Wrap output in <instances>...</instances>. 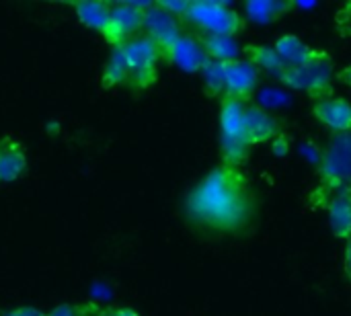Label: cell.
<instances>
[{
	"label": "cell",
	"mask_w": 351,
	"mask_h": 316,
	"mask_svg": "<svg viewBox=\"0 0 351 316\" xmlns=\"http://www.w3.org/2000/svg\"><path fill=\"white\" fill-rule=\"evenodd\" d=\"M335 78H337L341 84H346V86H350L351 88V64L343 66L341 70H337V72H335Z\"/></svg>",
	"instance_id": "cell-25"
},
{
	"label": "cell",
	"mask_w": 351,
	"mask_h": 316,
	"mask_svg": "<svg viewBox=\"0 0 351 316\" xmlns=\"http://www.w3.org/2000/svg\"><path fill=\"white\" fill-rule=\"evenodd\" d=\"M325 210L333 236L348 243L351 239V185L333 191L325 204Z\"/></svg>",
	"instance_id": "cell-13"
},
{
	"label": "cell",
	"mask_w": 351,
	"mask_h": 316,
	"mask_svg": "<svg viewBox=\"0 0 351 316\" xmlns=\"http://www.w3.org/2000/svg\"><path fill=\"white\" fill-rule=\"evenodd\" d=\"M101 306L86 302V304H60L51 308L47 316H99Z\"/></svg>",
	"instance_id": "cell-21"
},
{
	"label": "cell",
	"mask_w": 351,
	"mask_h": 316,
	"mask_svg": "<svg viewBox=\"0 0 351 316\" xmlns=\"http://www.w3.org/2000/svg\"><path fill=\"white\" fill-rule=\"evenodd\" d=\"M74 12L82 25H86L93 31H99L101 35L105 33L111 16V2H99V0H86V2H76Z\"/></svg>",
	"instance_id": "cell-18"
},
{
	"label": "cell",
	"mask_w": 351,
	"mask_h": 316,
	"mask_svg": "<svg viewBox=\"0 0 351 316\" xmlns=\"http://www.w3.org/2000/svg\"><path fill=\"white\" fill-rule=\"evenodd\" d=\"M249 103H243L234 97L220 99L218 123H220V156L228 167L241 169L249 158V144L245 140V111Z\"/></svg>",
	"instance_id": "cell-3"
},
{
	"label": "cell",
	"mask_w": 351,
	"mask_h": 316,
	"mask_svg": "<svg viewBox=\"0 0 351 316\" xmlns=\"http://www.w3.org/2000/svg\"><path fill=\"white\" fill-rule=\"evenodd\" d=\"M245 60H249L259 72H267L274 78H282L286 72V64L284 60L278 56V51L274 49V45H265V43H251L243 47Z\"/></svg>",
	"instance_id": "cell-15"
},
{
	"label": "cell",
	"mask_w": 351,
	"mask_h": 316,
	"mask_svg": "<svg viewBox=\"0 0 351 316\" xmlns=\"http://www.w3.org/2000/svg\"><path fill=\"white\" fill-rule=\"evenodd\" d=\"M317 175L321 179V193H327V197L351 185V132L333 134L321 154Z\"/></svg>",
	"instance_id": "cell-6"
},
{
	"label": "cell",
	"mask_w": 351,
	"mask_h": 316,
	"mask_svg": "<svg viewBox=\"0 0 351 316\" xmlns=\"http://www.w3.org/2000/svg\"><path fill=\"white\" fill-rule=\"evenodd\" d=\"M199 74H202V80H204L206 95L222 99L224 97V62L208 60Z\"/></svg>",
	"instance_id": "cell-20"
},
{
	"label": "cell",
	"mask_w": 351,
	"mask_h": 316,
	"mask_svg": "<svg viewBox=\"0 0 351 316\" xmlns=\"http://www.w3.org/2000/svg\"><path fill=\"white\" fill-rule=\"evenodd\" d=\"M343 269H346V276L351 284V239L346 243V255H343Z\"/></svg>",
	"instance_id": "cell-26"
},
{
	"label": "cell",
	"mask_w": 351,
	"mask_h": 316,
	"mask_svg": "<svg viewBox=\"0 0 351 316\" xmlns=\"http://www.w3.org/2000/svg\"><path fill=\"white\" fill-rule=\"evenodd\" d=\"M288 88L306 93L313 101L333 95V58L329 51L321 49L313 60L300 66H288L280 78Z\"/></svg>",
	"instance_id": "cell-4"
},
{
	"label": "cell",
	"mask_w": 351,
	"mask_h": 316,
	"mask_svg": "<svg viewBox=\"0 0 351 316\" xmlns=\"http://www.w3.org/2000/svg\"><path fill=\"white\" fill-rule=\"evenodd\" d=\"M280 132H282L280 121L269 111H265L263 107L251 105V103L247 105V111H245V140H247L249 148L274 142L280 136Z\"/></svg>",
	"instance_id": "cell-12"
},
{
	"label": "cell",
	"mask_w": 351,
	"mask_h": 316,
	"mask_svg": "<svg viewBox=\"0 0 351 316\" xmlns=\"http://www.w3.org/2000/svg\"><path fill=\"white\" fill-rule=\"evenodd\" d=\"M274 49L278 51V56L284 60L286 66H300V64L313 60L321 51L317 47H311L306 41H302L298 35H292V33L278 37L274 43Z\"/></svg>",
	"instance_id": "cell-16"
},
{
	"label": "cell",
	"mask_w": 351,
	"mask_h": 316,
	"mask_svg": "<svg viewBox=\"0 0 351 316\" xmlns=\"http://www.w3.org/2000/svg\"><path fill=\"white\" fill-rule=\"evenodd\" d=\"M294 8H296V4L286 2V0H253V2L245 4L247 16L261 25L274 23V21L286 16L288 12H292Z\"/></svg>",
	"instance_id": "cell-19"
},
{
	"label": "cell",
	"mask_w": 351,
	"mask_h": 316,
	"mask_svg": "<svg viewBox=\"0 0 351 316\" xmlns=\"http://www.w3.org/2000/svg\"><path fill=\"white\" fill-rule=\"evenodd\" d=\"M165 62L177 66L179 70L187 72V74H197L202 72L204 64L210 60L206 56V49L197 37V33H187L183 31V35L165 51Z\"/></svg>",
	"instance_id": "cell-10"
},
{
	"label": "cell",
	"mask_w": 351,
	"mask_h": 316,
	"mask_svg": "<svg viewBox=\"0 0 351 316\" xmlns=\"http://www.w3.org/2000/svg\"><path fill=\"white\" fill-rule=\"evenodd\" d=\"M259 84V70L245 58L224 64V95L249 103Z\"/></svg>",
	"instance_id": "cell-9"
},
{
	"label": "cell",
	"mask_w": 351,
	"mask_h": 316,
	"mask_svg": "<svg viewBox=\"0 0 351 316\" xmlns=\"http://www.w3.org/2000/svg\"><path fill=\"white\" fill-rule=\"evenodd\" d=\"M195 27V33L208 35H230L237 37L245 31V16H241L234 8L224 2L212 0H193L189 2V10L183 19Z\"/></svg>",
	"instance_id": "cell-5"
},
{
	"label": "cell",
	"mask_w": 351,
	"mask_h": 316,
	"mask_svg": "<svg viewBox=\"0 0 351 316\" xmlns=\"http://www.w3.org/2000/svg\"><path fill=\"white\" fill-rule=\"evenodd\" d=\"M152 2H113L109 25L103 33L105 41L111 47H117L138 35L144 29V10Z\"/></svg>",
	"instance_id": "cell-7"
},
{
	"label": "cell",
	"mask_w": 351,
	"mask_h": 316,
	"mask_svg": "<svg viewBox=\"0 0 351 316\" xmlns=\"http://www.w3.org/2000/svg\"><path fill=\"white\" fill-rule=\"evenodd\" d=\"M27 171V154L19 140L0 138V183H10Z\"/></svg>",
	"instance_id": "cell-14"
},
{
	"label": "cell",
	"mask_w": 351,
	"mask_h": 316,
	"mask_svg": "<svg viewBox=\"0 0 351 316\" xmlns=\"http://www.w3.org/2000/svg\"><path fill=\"white\" fill-rule=\"evenodd\" d=\"M99 316H140L134 308L128 306H109V308H101Z\"/></svg>",
	"instance_id": "cell-23"
},
{
	"label": "cell",
	"mask_w": 351,
	"mask_h": 316,
	"mask_svg": "<svg viewBox=\"0 0 351 316\" xmlns=\"http://www.w3.org/2000/svg\"><path fill=\"white\" fill-rule=\"evenodd\" d=\"M206 56L216 62H234L243 53V47L237 37L230 35H208V33H197Z\"/></svg>",
	"instance_id": "cell-17"
},
{
	"label": "cell",
	"mask_w": 351,
	"mask_h": 316,
	"mask_svg": "<svg viewBox=\"0 0 351 316\" xmlns=\"http://www.w3.org/2000/svg\"><path fill=\"white\" fill-rule=\"evenodd\" d=\"M0 316H47V313L39 311V308H33V306H21V308H12V311H6Z\"/></svg>",
	"instance_id": "cell-24"
},
{
	"label": "cell",
	"mask_w": 351,
	"mask_h": 316,
	"mask_svg": "<svg viewBox=\"0 0 351 316\" xmlns=\"http://www.w3.org/2000/svg\"><path fill=\"white\" fill-rule=\"evenodd\" d=\"M165 62L162 49L144 33L113 47L101 82L105 88L125 86L130 90H146L158 78V64Z\"/></svg>",
	"instance_id": "cell-2"
},
{
	"label": "cell",
	"mask_w": 351,
	"mask_h": 316,
	"mask_svg": "<svg viewBox=\"0 0 351 316\" xmlns=\"http://www.w3.org/2000/svg\"><path fill=\"white\" fill-rule=\"evenodd\" d=\"M183 31H185L183 23L177 16H173L171 12L162 10L156 2H152L144 10V29H142V33L146 37H150L162 49V56L183 35Z\"/></svg>",
	"instance_id": "cell-8"
},
{
	"label": "cell",
	"mask_w": 351,
	"mask_h": 316,
	"mask_svg": "<svg viewBox=\"0 0 351 316\" xmlns=\"http://www.w3.org/2000/svg\"><path fill=\"white\" fill-rule=\"evenodd\" d=\"M185 220L212 234H243L257 216V197L249 177L220 162L185 195Z\"/></svg>",
	"instance_id": "cell-1"
},
{
	"label": "cell",
	"mask_w": 351,
	"mask_h": 316,
	"mask_svg": "<svg viewBox=\"0 0 351 316\" xmlns=\"http://www.w3.org/2000/svg\"><path fill=\"white\" fill-rule=\"evenodd\" d=\"M313 117L333 134H350L351 132V103L346 97H323L313 101Z\"/></svg>",
	"instance_id": "cell-11"
},
{
	"label": "cell",
	"mask_w": 351,
	"mask_h": 316,
	"mask_svg": "<svg viewBox=\"0 0 351 316\" xmlns=\"http://www.w3.org/2000/svg\"><path fill=\"white\" fill-rule=\"evenodd\" d=\"M335 29L341 37H351V0L341 4L335 12Z\"/></svg>",
	"instance_id": "cell-22"
}]
</instances>
